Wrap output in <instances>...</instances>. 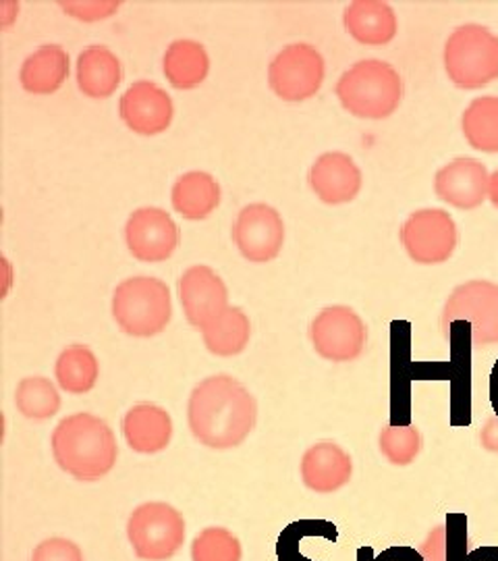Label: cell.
Instances as JSON below:
<instances>
[{
	"label": "cell",
	"instance_id": "obj_1",
	"mask_svg": "<svg viewBox=\"0 0 498 561\" xmlns=\"http://www.w3.org/2000/svg\"><path fill=\"white\" fill-rule=\"evenodd\" d=\"M192 435L208 449H235L258 422V401L231 375L199 381L187 403Z\"/></svg>",
	"mask_w": 498,
	"mask_h": 561
},
{
	"label": "cell",
	"instance_id": "obj_2",
	"mask_svg": "<svg viewBox=\"0 0 498 561\" xmlns=\"http://www.w3.org/2000/svg\"><path fill=\"white\" fill-rule=\"evenodd\" d=\"M50 445L60 470L83 482L104 479L119 458L113 428L90 412L65 416L55 426Z\"/></svg>",
	"mask_w": 498,
	"mask_h": 561
},
{
	"label": "cell",
	"instance_id": "obj_3",
	"mask_svg": "<svg viewBox=\"0 0 498 561\" xmlns=\"http://www.w3.org/2000/svg\"><path fill=\"white\" fill-rule=\"evenodd\" d=\"M337 96L347 113L359 119L391 117L403 99V80L386 60H359L340 76Z\"/></svg>",
	"mask_w": 498,
	"mask_h": 561
},
{
	"label": "cell",
	"instance_id": "obj_4",
	"mask_svg": "<svg viewBox=\"0 0 498 561\" xmlns=\"http://www.w3.org/2000/svg\"><path fill=\"white\" fill-rule=\"evenodd\" d=\"M113 317L120 331L131 337H154L162 333L171 317V289L157 277H131L117 285L113 296Z\"/></svg>",
	"mask_w": 498,
	"mask_h": 561
},
{
	"label": "cell",
	"instance_id": "obj_5",
	"mask_svg": "<svg viewBox=\"0 0 498 561\" xmlns=\"http://www.w3.org/2000/svg\"><path fill=\"white\" fill-rule=\"evenodd\" d=\"M444 69L461 90H479L498 80V36L479 23L458 27L444 44Z\"/></svg>",
	"mask_w": 498,
	"mask_h": 561
},
{
	"label": "cell",
	"instance_id": "obj_6",
	"mask_svg": "<svg viewBox=\"0 0 498 561\" xmlns=\"http://www.w3.org/2000/svg\"><path fill=\"white\" fill-rule=\"evenodd\" d=\"M127 539L138 560H173L185 545V518L171 503H141L127 520Z\"/></svg>",
	"mask_w": 498,
	"mask_h": 561
},
{
	"label": "cell",
	"instance_id": "obj_7",
	"mask_svg": "<svg viewBox=\"0 0 498 561\" xmlns=\"http://www.w3.org/2000/svg\"><path fill=\"white\" fill-rule=\"evenodd\" d=\"M455 322L470 324L472 347H490L498 343V285L474 279L458 285L442 308V333L449 335Z\"/></svg>",
	"mask_w": 498,
	"mask_h": 561
},
{
	"label": "cell",
	"instance_id": "obj_8",
	"mask_svg": "<svg viewBox=\"0 0 498 561\" xmlns=\"http://www.w3.org/2000/svg\"><path fill=\"white\" fill-rule=\"evenodd\" d=\"M310 341L324 360L354 362L366 350L368 327L354 308L328 306L310 324Z\"/></svg>",
	"mask_w": 498,
	"mask_h": 561
},
{
	"label": "cell",
	"instance_id": "obj_9",
	"mask_svg": "<svg viewBox=\"0 0 498 561\" xmlns=\"http://www.w3.org/2000/svg\"><path fill=\"white\" fill-rule=\"evenodd\" d=\"M326 65L310 44L285 46L268 67L270 90L287 102H301L319 94Z\"/></svg>",
	"mask_w": 498,
	"mask_h": 561
},
{
	"label": "cell",
	"instance_id": "obj_10",
	"mask_svg": "<svg viewBox=\"0 0 498 561\" xmlns=\"http://www.w3.org/2000/svg\"><path fill=\"white\" fill-rule=\"evenodd\" d=\"M401 243L412 261L442 264L453 256L458 248V225L449 213L440 208L416 210L401 227Z\"/></svg>",
	"mask_w": 498,
	"mask_h": 561
},
{
	"label": "cell",
	"instance_id": "obj_11",
	"mask_svg": "<svg viewBox=\"0 0 498 561\" xmlns=\"http://www.w3.org/2000/svg\"><path fill=\"white\" fill-rule=\"evenodd\" d=\"M233 240L243 259L256 264L275 261L285 243V222L279 210L262 202L241 208Z\"/></svg>",
	"mask_w": 498,
	"mask_h": 561
},
{
	"label": "cell",
	"instance_id": "obj_12",
	"mask_svg": "<svg viewBox=\"0 0 498 561\" xmlns=\"http://www.w3.org/2000/svg\"><path fill=\"white\" fill-rule=\"evenodd\" d=\"M179 227L173 217L154 206L138 208L125 225V241L134 259L140 262H164L179 245Z\"/></svg>",
	"mask_w": 498,
	"mask_h": 561
},
{
	"label": "cell",
	"instance_id": "obj_13",
	"mask_svg": "<svg viewBox=\"0 0 498 561\" xmlns=\"http://www.w3.org/2000/svg\"><path fill=\"white\" fill-rule=\"evenodd\" d=\"M179 300L187 322L204 331L229 308V289L215 268L196 264L181 275Z\"/></svg>",
	"mask_w": 498,
	"mask_h": 561
},
{
	"label": "cell",
	"instance_id": "obj_14",
	"mask_svg": "<svg viewBox=\"0 0 498 561\" xmlns=\"http://www.w3.org/2000/svg\"><path fill=\"white\" fill-rule=\"evenodd\" d=\"M119 113L123 123L140 136H159L169 129L175 117V104L154 81L131 83L120 96Z\"/></svg>",
	"mask_w": 498,
	"mask_h": 561
},
{
	"label": "cell",
	"instance_id": "obj_15",
	"mask_svg": "<svg viewBox=\"0 0 498 561\" xmlns=\"http://www.w3.org/2000/svg\"><path fill=\"white\" fill-rule=\"evenodd\" d=\"M490 173L484 162L472 157H459L444 164L435 178V192L439 201L459 208L474 210L488 198Z\"/></svg>",
	"mask_w": 498,
	"mask_h": 561
},
{
	"label": "cell",
	"instance_id": "obj_16",
	"mask_svg": "<svg viewBox=\"0 0 498 561\" xmlns=\"http://www.w3.org/2000/svg\"><path fill=\"white\" fill-rule=\"evenodd\" d=\"M299 472L310 491L319 495H333L351 481L354 460L337 443H316L303 454Z\"/></svg>",
	"mask_w": 498,
	"mask_h": 561
},
{
	"label": "cell",
	"instance_id": "obj_17",
	"mask_svg": "<svg viewBox=\"0 0 498 561\" xmlns=\"http://www.w3.org/2000/svg\"><path fill=\"white\" fill-rule=\"evenodd\" d=\"M310 187L320 201L331 206L354 202L361 192V169L345 152H326L310 169Z\"/></svg>",
	"mask_w": 498,
	"mask_h": 561
},
{
	"label": "cell",
	"instance_id": "obj_18",
	"mask_svg": "<svg viewBox=\"0 0 498 561\" xmlns=\"http://www.w3.org/2000/svg\"><path fill=\"white\" fill-rule=\"evenodd\" d=\"M123 435L134 451L152 456L164 451L173 439V419L157 403H136L123 416Z\"/></svg>",
	"mask_w": 498,
	"mask_h": 561
},
{
	"label": "cell",
	"instance_id": "obj_19",
	"mask_svg": "<svg viewBox=\"0 0 498 561\" xmlns=\"http://www.w3.org/2000/svg\"><path fill=\"white\" fill-rule=\"evenodd\" d=\"M343 23L347 34L363 46H384L397 36V15L382 0L351 2L343 13Z\"/></svg>",
	"mask_w": 498,
	"mask_h": 561
},
{
	"label": "cell",
	"instance_id": "obj_20",
	"mask_svg": "<svg viewBox=\"0 0 498 561\" xmlns=\"http://www.w3.org/2000/svg\"><path fill=\"white\" fill-rule=\"evenodd\" d=\"M69 78V55L57 44H46L21 65L20 80L25 92L48 96Z\"/></svg>",
	"mask_w": 498,
	"mask_h": 561
},
{
	"label": "cell",
	"instance_id": "obj_21",
	"mask_svg": "<svg viewBox=\"0 0 498 561\" xmlns=\"http://www.w3.org/2000/svg\"><path fill=\"white\" fill-rule=\"evenodd\" d=\"M123 81L120 60L106 46H90L78 59V85L90 99H108Z\"/></svg>",
	"mask_w": 498,
	"mask_h": 561
},
{
	"label": "cell",
	"instance_id": "obj_22",
	"mask_svg": "<svg viewBox=\"0 0 498 561\" xmlns=\"http://www.w3.org/2000/svg\"><path fill=\"white\" fill-rule=\"evenodd\" d=\"M171 202L183 219L204 221L219 208V181L206 171H189L175 181Z\"/></svg>",
	"mask_w": 498,
	"mask_h": 561
},
{
	"label": "cell",
	"instance_id": "obj_23",
	"mask_svg": "<svg viewBox=\"0 0 498 561\" xmlns=\"http://www.w3.org/2000/svg\"><path fill=\"white\" fill-rule=\"evenodd\" d=\"M210 73V57L196 41H175L164 53V76L177 90H194Z\"/></svg>",
	"mask_w": 498,
	"mask_h": 561
},
{
	"label": "cell",
	"instance_id": "obj_24",
	"mask_svg": "<svg viewBox=\"0 0 498 561\" xmlns=\"http://www.w3.org/2000/svg\"><path fill=\"white\" fill-rule=\"evenodd\" d=\"M201 337L210 354L220 358H231L247 347L252 337V322L241 308L229 306L217 321L210 322L201 331Z\"/></svg>",
	"mask_w": 498,
	"mask_h": 561
},
{
	"label": "cell",
	"instance_id": "obj_25",
	"mask_svg": "<svg viewBox=\"0 0 498 561\" xmlns=\"http://www.w3.org/2000/svg\"><path fill=\"white\" fill-rule=\"evenodd\" d=\"M55 377L62 391L71 396H85L99 382V358L88 345H71L60 352L55 364Z\"/></svg>",
	"mask_w": 498,
	"mask_h": 561
},
{
	"label": "cell",
	"instance_id": "obj_26",
	"mask_svg": "<svg viewBox=\"0 0 498 561\" xmlns=\"http://www.w3.org/2000/svg\"><path fill=\"white\" fill-rule=\"evenodd\" d=\"M461 129L474 150L498 154V96H479L470 102L461 117Z\"/></svg>",
	"mask_w": 498,
	"mask_h": 561
},
{
	"label": "cell",
	"instance_id": "obj_27",
	"mask_svg": "<svg viewBox=\"0 0 498 561\" xmlns=\"http://www.w3.org/2000/svg\"><path fill=\"white\" fill-rule=\"evenodd\" d=\"M15 405L30 421H48L59 414V389L46 377L21 379L15 391Z\"/></svg>",
	"mask_w": 498,
	"mask_h": 561
},
{
	"label": "cell",
	"instance_id": "obj_28",
	"mask_svg": "<svg viewBox=\"0 0 498 561\" xmlns=\"http://www.w3.org/2000/svg\"><path fill=\"white\" fill-rule=\"evenodd\" d=\"M243 547L240 537L229 528L208 526L192 541V561H241Z\"/></svg>",
	"mask_w": 498,
	"mask_h": 561
},
{
	"label": "cell",
	"instance_id": "obj_29",
	"mask_svg": "<svg viewBox=\"0 0 498 561\" xmlns=\"http://www.w3.org/2000/svg\"><path fill=\"white\" fill-rule=\"evenodd\" d=\"M421 445H424L421 433L414 424H407V426L391 424L382 428L379 437L380 454L389 463L398 468L414 463L421 451Z\"/></svg>",
	"mask_w": 498,
	"mask_h": 561
},
{
	"label": "cell",
	"instance_id": "obj_30",
	"mask_svg": "<svg viewBox=\"0 0 498 561\" xmlns=\"http://www.w3.org/2000/svg\"><path fill=\"white\" fill-rule=\"evenodd\" d=\"M310 535H316V537H324L328 541H337L339 537V530L333 522L326 520H299L293 522L287 526V530L280 535L279 547H277V553H279L280 561H310L305 560L303 556H299L298 542L301 537H310Z\"/></svg>",
	"mask_w": 498,
	"mask_h": 561
},
{
	"label": "cell",
	"instance_id": "obj_31",
	"mask_svg": "<svg viewBox=\"0 0 498 561\" xmlns=\"http://www.w3.org/2000/svg\"><path fill=\"white\" fill-rule=\"evenodd\" d=\"M444 524H447V561H467L470 558L467 516L463 512H451L447 514Z\"/></svg>",
	"mask_w": 498,
	"mask_h": 561
},
{
	"label": "cell",
	"instance_id": "obj_32",
	"mask_svg": "<svg viewBox=\"0 0 498 561\" xmlns=\"http://www.w3.org/2000/svg\"><path fill=\"white\" fill-rule=\"evenodd\" d=\"M32 561H85L78 542L65 537H50L36 545Z\"/></svg>",
	"mask_w": 498,
	"mask_h": 561
},
{
	"label": "cell",
	"instance_id": "obj_33",
	"mask_svg": "<svg viewBox=\"0 0 498 561\" xmlns=\"http://www.w3.org/2000/svg\"><path fill=\"white\" fill-rule=\"evenodd\" d=\"M358 561H424V558L414 547L395 545V547L384 549L379 556H374L372 547H361L358 551Z\"/></svg>",
	"mask_w": 498,
	"mask_h": 561
},
{
	"label": "cell",
	"instance_id": "obj_34",
	"mask_svg": "<svg viewBox=\"0 0 498 561\" xmlns=\"http://www.w3.org/2000/svg\"><path fill=\"white\" fill-rule=\"evenodd\" d=\"M418 551L424 561H447V524L435 526Z\"/></svg>",
	"mask_w": 498,
	"mask_h": 561
},
{
	"label": "cell",
	"instance_id": "obj_35",
	"mask_svg": "<svg viewBox=\"0 0 498 561\" xmlns=\"http://www.w3.org/2000/svg\"><path fill=\"white\" fill-rule=\"evenodd\" d=\"M479 445L490 454H498V416L484 422L479 431Z\"/></svg>",
	"mask_w": 498,
	"mask_h": 561
},
{
	"label": "cell",
	"instance_id": "obj_36",
	"mask_svg": "<svg viewBox=\"0 0 498 561\" xmlns=\"http://www.w3.org/2000/svg\"><path fill=\"white\" fill-rule=\"evenodd\" d=\"M467 561H498V545H482L470 551Z\"/></svg>",
	"mask_w": 498,
	"mask_h": 561
},
{
	"label": "cell",
	"instance_id": "obj_37",
	"mask_svg": "<svg viewBox=\"0 0 498 561\" xmlns=\"http://www.w3.org/2000/svg\"><path fill=\"white\" fill-rule=\"evenodd\" d=\"M490 403L495 408V416H498V360L493 366V373H490Z\"/></svg>",
	"mask_w": 498,
	"mask_h": 561
},
{
	"label": "cell",
	"instance_id": "obj_38",
	"mask_svg": "<svg viewBox=\"0 0 498 561\" xmlns=\"http://www.w3.org/2000/svg\"><path fill=\"white\" fill-rule=\"evenodd\" d=\"M488 198L498 208V169L490 175V185H488Z\"/></svg>",
	"mask_w": 498,
	"mask_h": 561
}]
</instances>
